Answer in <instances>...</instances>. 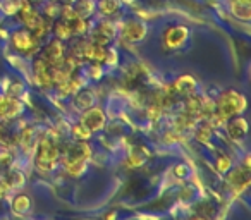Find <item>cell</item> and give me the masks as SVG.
<instances>
[{"label": "cell", "instance_id": "9c48e42d", "mask_svg": "<svg viewBox=\"0 0 251 220\" xmlns=\"http://www.w3.org/2000/svg\"><path fill=\"white\" fill-rule=\"evenodd\" d=\"M21 141V134L16 133L12 122H9L7 119H4L0 122V145L5 148H11L14 145H18Z\"/></svg>", "mask_w": 251, "mask_h": 220}, {"label": "cell", "instance_id": "9a60e30c", "mask_svg": "<svg viewBox=\"0 0 251 220\" xmlns=\"http://www.w3.org/2000/svg\"><path fill=\"white\" fill-rule=\"evenodd\" d=\"M230 11L236 18L248 21L251 16V7H250V0H232L230 2Z\"/></svg>", "mask_w": 251, "mask_h": 220}, {"label": "cell", "instance_id": "7c38bea8", "mask_svg": "<svg viewBox=\"0 0 251 220\" xmlns=\"http://www.w3.org/2000/svg\"><path fill=\"white\" fill-rule=\"evenodd\" d=\"M196 90V81L193 79L191 76H182L172 84V91L177 95H182V97H189L193 95Z\"/></svg>", "mask_w": 251, "mask_h": 220}, {"label": "cell", "instance_id": "3957f363", "mask_svg": "<svg viewBox=\"0 0 251 220\" xmlns=\"http://www.w3.org/2000/svg\"><path fill=\"white\" fill-rule=\"evenodd\" d=\"M12 45L25 55H35L40 50V38H36L29 29H18L12 33Z\"/></svg>", "mask_w": 251, "mask_h": 220}, {"label": "cell", "instance_id": "cb8c5ba5", "mask_svg": "<svg viewBox=\"0 0 251 220\" xmlns=\"http://www.w3.org/2000/svg\"><path fill=\"white\" fill-rule=\"evenodd\" d=\"M28 2H42V0H28Z\"/></svg>", "mask_w": 251, "mask_h": 220}, {"label": "cell", "instance_id": "ba28073f", "mask_svg": "<svg viewBox=\"0 0 251 220\" xmlns=\"http://www.w3.org/2000/svg\"><path fill=\"white\" fill-rule=\"evenodd\" d=\"M23 112V103L18 98L11 95H2L0 97V117L2 119H14Z\"/></svg>", "mask_w": 251, "mask_h": 220}, {"label": "cell", "instance_id": "603a6c76", "mask_svg": "<svg viewBox=\"0 0 251 220\" xmlns=\"http://www.w3.org/2000/svg\"><path fill=\"white\" fill-rule=\"evenodd\" d=\"M189 220H206L205 217H200V215H196V217H191Z\"/></svg>", "mask_w": 251, "mask_h": 220}, {"label": "cell", "instance_id": "277c9868", "mask_svg": "<svg viewBox=\"0 0 251 220\" xmlns=\"http://www.w3.org/2000/svg\"><path fill=\"white\" fill-rule=\"evenodd\" d=\"M40 57H42V59L45 60V62L49 64L52 69H53V67H57V66H60V64L64 62V59H66L62 40H59V38L52 40V42H50L49 45H47L45 49L42 50Z\"/></svg>", "mask_w": 251, "mask_h": 220}, {"label": "cell", "instance_id": "7a4b0ae2", "mask_svg": "<svg viewBox=\"0 0 251 220\" xmlns=\"http://www.w3.org/2000/svg\"><path fill=\"white\" fill-rule=\"evenodd\" d=\"M60 157L55 138H43L36 148V165L45 171H52Z\"/></svg>", "mask_w": 251, "mask_h": 220}, {"label": "cell", "instance_id": "30bf717a", "mask_svg": "<svg viewBox=\"0 0 251 220\" xmlns=\"http://www.w3.org/2000/svg\"><path fill=\"white\" fill-rule=\"evenodd\" d=\"M115 36V28L112 23H101L95 28L93 31V42L98 43V45L107 47L108 43L112 42V38Z\"/></svg>", "mask_w": 251, "mask_h": 220}, {"label": "cell", "instance_id": "7402d4cb", "mask_svg": "<svg viewBox=\"0 0 251 220\" xmlns=\"http://www.w3.org/2000/svg\"><path fill=\"white\" fill-rule=\"evenodd\" d=\"M176 174H177V175H186V174H188V171H186V167H181V165H179V167L176 169Z\"/></svg>", "mask_w": 251, "mask_h": 220}, {"label": "cell", "instance_id": "4fadbf2b", "mask_svg": "<svg viewBox=\"0 0 251 220\" xmlns=\"http://www.w3.org/2000/svg\"><path fill=\"white\" fill-rule=\"evenodd\" d=\"M229 182L236 186V189L248 188V182H250V167L243 165V167L234 169L232 174L229 175Z\"/></svg>", "mask_w": 251, "mask_h": 220}, {"label": "cell", "instance_id": "d6986e66", "mask_svg": "<svg viewBox=\"0 0 251 220\" xmlns=\"http://www.w3.org/2000/svg\"><path fill=\"white\" fill-rule=\"evenodd\" d=\"M71 133H73V136H74V140H76V141H86V140H90V136H91V133L81 122L76 124V126H73Z\"/></svg>", "mask_w": 251, "mask_h": 220}, {"label": "cell", "instance_id": "5b68a950", "mask_svg": "<svg viewBox=\"0 0 251 220\" xmlns=\"http://www.w3.org/2000/svg\"><path fill=\"white\" fill-rule=\"evenodd\" d=\"M105 122H107V117H105L103 110L98 107L86 108L83 117H81V124H83L90 133H97V131L103 129Z\"/></svg>", "mask_w": 251, "mask_h": 220}, {"label": "cell", "instance_id": "ac0fdd59", "mask_svg": "<svg viewBox=\"0 0 251 220\" xmlns=\"http://www.w3.org/2000/svg\"><path fill=\"white\" fill-rule=\"evenodd\" d=\"M98 11L105 18H110L121 11V2L119 0H98Z\"/></svg>", "mask_w": 251, "mask_h": 220}, {"label": "cell", "instance_id": "2e32d148", "mask_svg": "<svg viewBox=\"0 0 251 220\" xmlns=\"http://www.w3.org/2000/svg\"><path fill=\"white\" fill-rule=\"evenodd\" d=\"M95 97L90 90H77L74 93V107L79 108V110H86L93 105Z\"/></svg>", "mask_w": 251, "mask_h": 220}, {"label": "cell", "instance_id": "44dd1931", "mask_svg": "<svg viewBox=\"0 0 251 220\" xmlns=\"http://www.w3.org/2000/svg\"><path fill=\"white\" fill-rule=\"evenodd\" d=\"M230 165H232V162H230V158L227 155H220L219 160H217V167H219L220 172H227L230 169Z\"/></svg>", "mask_w": 251, "mask_h": 220}, {"label": "cell", "instance_id": "ffe728a7", "mask_svg": "<svg viewBox=\"0 0 251 220\" xmlns=\"http://www.w3.org/2000/svg\"><path fill=\"white\" fill-rule=\"evenodd\" d=\"M74 11H76V14L81 16V18H86V16H90L91 11H93V4H91L90 0H79L76 4V7H74Z\"/></svg>", "mask_w": 251, "mask_h": 220}, {"label": "cell", "instance_id": "e0dca14e", "mask_svg": "<svg viewBox=\"0 0 251 220\" xmlns=\"http://www.w3.org/2000/svg\"><path fill=\"white\" fill-rule=\"evenodd\" d=\"M12 210H14L18 215L28 213L29 210H31V199H29V196L23 195V193L16 195L14 198H12Z\"/></svg>", "mask_w": 251, "mask_h": 220}, {"label": "cell", "instance_id": "d4e9b609", "mask_svg": "<svg viewBox=\"0 0 251 220\" xmlns=\"http://www.w3.org/2000/svg\"><path fill=\"white\" fill-rule=\"evenodd\" d=\"M2 169H5V167H4V165H2V164H0V172H2Z\"/></svg>", "mask_w": 251, "mask_h": 220}, {"label": "cell", "instance_id": "4316f807", "mask_svg": "<svg viewBox=\"0 0 251 220\" xmlns=\"http://www.w3.org/2000/svg\"><path fill=\"white\" fill-rule=\"evenodd\" d=\"M2 220H7V219H2Z\"/></svg>", "mask_w": 251, "mask_h": 220}, {"label": "cell", "instance_id": "8fae6325", "mask_svg": "<svg viewBox=\"0 0 251 220\" xmlns=\"http://www.w3.org/2000/svg\"><path fill=\"white\" fill-rule=\"evenodd\" d=\"M227 129V134H229L230 140H244V136L248 134V124L244 119H241V117H232V119H229V122H227L226 126Z\"/></svg>", "mask_w": 251, "mask_h": 220}, {"label": "cell", "instance_id": "6da1fadb", "mask_svg": "<svg viewBox=\"0 0 251 220\" xmlns=\"http://www.w3.org/2000/svg\"><path fill=\"white\" fill-rule=\"evenodd\" d=\"M246 108V100L241 93L234 90H227L226 93L220 95V98L215 101V108H213V114H215L217 121H229L232 117H236L237 114H241Z\"/></svg>", "mask_w": 251, "mask_h": 220}, {"label": "cell", "instance_id": "484cf974", "mask_svg": "<svg viewBox=\"0 0 251 220\" xmlns=\"http://www.w3.org/2000/svg\"><path fill=\"white\" fill-rule=\"evenodd\" d=\"M69 2H76V0H69Z\"/></svg>", "mask_w": 251, "mask_h": 220}, {"label": "cell", "instance_id": "52a82bcc", "mask_svg": "<svg viewBox=\"0 0 251 220\" xmlns=\"http://www.w3.org/2000/svg\"><path fill=\"white\" fill-rule=\"evenodd\" d=\"M188 28L186 26H172V28H169L167 31L164 33V45L165 49H179V47H182V43L188 40Z\"/></svg>", "mask_w": 251, "mask_h": 220}, {"label": "cell", "instance_id": "5bb4252c", "mask_svg": "<svg viewBox=\"0 0 251 220\" xmlns=\"http://www.w3.org/2000/svg\"><path fill=\"white\" fill-rule=\"evenodd\" d=\"M2 181L7 184V188L11 191H16V189H21L25 186V174L18 169H11V171L5 174V177Z\"/></svg>", "mask_w": 251, "mask_h": 220}, {"label": "cell", "instance_id": "8992f818", "mask_svg": "<svg viewBox=\"0 0 251 220\" xmlns=\"http://www.w3.org/2000/svg\"><path fill=\"white\" fill-rule=\"evenodd\" d=\"M145 35H147V28H145V24L140 21H134V19L126 21L121 28L122 40H126V42H129V43L141 42V40L145 38Z\"/></svg>", "mask_w": 251, "mask_h": 220}]
</instances>
